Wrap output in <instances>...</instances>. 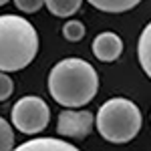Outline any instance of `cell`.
<instances>
[{
	"instance_id": "cell-1",
	"label": "cell",
	"mask_w": 151,
	"mask_h": 151,
	"mask_svg": "<svg viewBox=\"0 0 151 151\" xmlns=\"http://www.w3.org/2000/svg\"><path fill=\"white\" fill-rule=\"evenodd\" d=\"M99 89L93 65L83 58H63L48 73V93L63 107H83L91 103Z\"/></svg>"
},
{
	"instance_id": "cell-2",
	"label": "cell",
	"mask_w": 151,
	"mask_h": 151,
	"mask_svg": "<svg viewBox=\"0 0 151 151\" xmlns=\"http://www.w3.org/2000/svg\"><path fill=\"white\" fill-rule=\"evenodd\" d=\"M38 52V32L16 14H0V70L14 73L28 67Z\"/></svg>"
},
{
	"instance_id": "cell-3",
	"label": "cell",
	"mask_w": 151,
	"mask_h": 151,
	"mask_svg": "<svg viewBox=\"0 0 151 151\" xmlns=\"http://www.w3.org/2000/svg\"><path fill=\"white\" fill-rule=\"evenodd\" d=\"M141 111L139 107L125 97H113L101 105L95 117V125L99 135L109 143H129L135 139L141 129Z\"/></svg>"
},
{
	"instance_id": "cell-4",
	"label": "cell",
	"mask_w": 151,
	"mask_h": 151,
	"mask_svg": "<svg viewBox=\"0 0 151 151\" xmlns=\"http://www.w3.org/2000/svg\"><path fill=\"white\" fill-rule=\"evenodd\" d=\"M50 121L48 105L35 95H26L18 99L12 107V125L24 135H38L45 131Z\"/></svg>"
},
{
	"instance_id": "cell-5",
	"label": "cell",
	"mask_w": 151,
	"mask_h": 151,
	"mask_svg": "<svg viewBox=\"0 0 151 151\" xmlns=\"http://www.w3.org/2000/svg\"><path fill=\"white\" fill-rule=\"evenodd\" d=\"M95 125V117L89 111H63L57 119V133L70 139H85Z\"/></svg>"
},
{
	"instance_id": "cell-6",
	"label": "cell",
	"mask_w": 151,
	"mask_h": 151,
	"mask_svg": "<svg viewBox=\"0 0 151 151\" xmlns=\"http://www.w3.org/2000/svg\"><path fill=\"white\" fill-rule=\"evenodd\" d=\"M123 52V40L115 32H101L93 40V55L101 63H113Z\"/></svg>"
},
{
	"instance_id": "cell-7",
	"label": "cell",
	"mask_w": 151,
	"mask_h": 151,
	"mask_svg": "<svg viewBox=\"0 0 151 151\" xmlns=\"http://www.w3.org/2000/svg\"><path fill=\"white\" fill-rule=\"evenodd\" d=\"M12 151H81L75 145H70L67 141L55 139V137H38V139H30L14 147Z\"/></svg>"
},
{
	"instance_id": "cell-8",
	"label": "cell",
	"mask_w": 151,
	"mask_h": 151,
	"mask_svg": "<svg viewBox=\"0 0 151 151\" xmlns=\"http://www.w3.org/2000/svg\"><path fill=\"white\" fill-rule=\"evenodd\" d=\"M137 57H139V65L145 70V75L151 79V22L143 28L137 42Z\"/></svg>"
},
{
	"instance_id": "cell-9",
	"label": "cell",
	"mask_w": 151,
	"mask_h": 151,
	"mask_svg": "<svg viewBox=\"0 0 151 151\" xmlns=\"http://www.w3.org/2000/svg\"><path fill=\"white\" fill-rule=\"evenodd\" d=\"M87 2L91 6H95L97 10L119 14V12H127L131 8H135L141 0H87Z\"/></svg>"
},
{
	"instance_id": "cell-10",
	"label": "cell",
	"mask_w": 151,
	"mask_h": 151,
	"mask_svg": "<svg viewBox=\"0 0 151 151\" xmlns=\"http://www.w3.org/2000/svg\"><path fill=\"white\" fill-rule=\"evenodd\" d=\"M81 2L83 0H45L48 12L55 14V16H60V18L73 16L81 8Z\"/></svg>"
},
{
	"instance_id": "cell-11",
	"label": "cell",
	"mask_w": 151,
	"mask_h": 151,
	"mask_svg": "<svg viewBox=\"0 0 151 151\" xmlns=\"http://www.w3.org/2000/svg\"><path fill=\"white\" fill-rule=\"evenodd\" d=\"M85 24L79 22V20H69V22H65L63 26V36L70 40V42H79L83 40V36H85Z\"/></svg>"
},
{
	"instance_id": "cell-12",
	"label": "cell",
	"mask_w": 151,
	"mask_h": 151,
	"mask_svg": "<svg viewBox=\"0 0 151 151\" xmlns=\"http://www.w3.org/2000/svg\"><path fill=\"white\" fill-rule=\"evenodd\" d=\"M14 149V133L12 127L6 123L4 117H0V151H12Z\"/></svg>"
},
{
	"instance_id": "cell-13",
	"label": "cell",
	"mask_w": 151,
	"mask_h": 151,
	"mask_svg": "<svg viewBox=\"0 0 151 151\" xmlns=\"http://www.w3.org/2000/svg\"><path fill=\"white\" fill-rule=\"evenodd\" d=\"M14 4H16L18 10L26 12V14H32V12H38L42 8L45 0H14Z\"/></svg>"
},
{
	"instance_id": "cell-14",
	"label": "cell",
	"mask_w": 151,
	"mask_h": 151,
	"mask_svg": "<svg viewBox=\"0 0 151 151\" xmlns=\"http://www.w3.org/2000/svg\"><path fill=\"white\" fill-rule=\"evenodd\" d=\"M12 91H14V83H12V79L6 75V73L0 70V101H6V99L12 95Z\"/></svg>"
},
{
	"instance_id": "cell-15",
	"label": "cell",
	"mask_w": 151,
	"mask_h": 151,
	"mask_svg": "<svg viewBox=\"0 0 151 151\" xmlns=\"http://www.w3.org/2000/svg\"><path fill=\"white\" fill-rule=\"evenodd\" d=\"M6 2H8V0H0V6H4V4H6Z\"/></svg>"
}]
</instances>
